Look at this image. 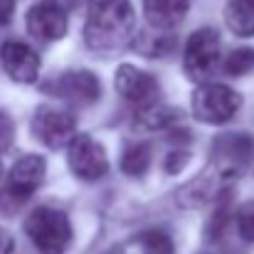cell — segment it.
Returning <instances> with one entry per match:
<instances>
[{"mask_svg":"<svg viewBox=\"0 0 254 254\" xmlns=\"http://www.w3.org/2000/svg\"><path fill=\"white\" fill-rule=\"evenodd\" d=\"M210 173H212V170H207V173H202L200 178L190 180V183L180 190L178 202L185 205V207H200V205H205V202L215 195V180H212Z\"/></svg>","mask_w":254,"mask_h":254,"instance_id":"cell-15","label":"cell"},{"mask_svg":"<svg viewBox=\"0 0 254 254\" xmlns=\"http://www.w3.org/2000/svg\"><path fill=\"white\" fill-rule=\"evenodd\" d=\"M12 138H15V124L5 111H0V151L7 148L12 143Z\"/></svg>","mask_w":254,"mask_h":254,"instance_id":"cell-21","label":"cell"},{"mask_svg":"<svg viewBox=\"0 0 254 254\" xmlns=\"http://www.w3.org/2000/svg\"><path fill=\"white\" fill-rule=\"evenodd\" d=\"M27 30L42 42H55L67 35V12L57 0H42L27 12Z\"/></svg>","mask_w":254,"mask_h":254,"instance_id":"cell-11","label":"cell"},{"mask_svg":"<svg viewBox=\"0 0 254 254\" xmlns=\"http://www.w3.org/2000/svg\"><path fill=\"white\" fill-rule=\"evenodd\" d=\"M237 230H240V237L254 242V200L245 202L240 210H237Z\"/></svg>","mask_w":254,"mask_h":254,"instance_id":"cell-20","label":"cell"},{"mask_svg":"<svg viewBox=\"0 0 254 254\" xmlns=\"http://www.w3.org/2000/svg\"><path fill=\"white\" fill-rule=\"evenodd\" d=\"M114 84H116V91L133 106H153L158 101V82L153 74L148 72H141L138 67L133 64H121L116 69V77H114Z\"/></svg>","mask_w":254,"mask_h":254,"instance_id":"cell-9","label":"cell"},{"mask_svg":"<svg viewBox=\"0 0 254 254\" xmlns=\"http://www.w3.org/2000/svg\"><path fill=\"white\" fill-rule=\"evenodd\" d=\"M242 106V96L225 84H202L192 94V114L205 124H225Z\"/></svg>","mask_w":254,"mask_h":254,"instance_id":"cell-5","label":"cell"},{"mask_svg":"<svg viewBox=\"0 0 254 254\" xmlns=\"http://www.w3.org/2000/svg\"><path fill=\"white\" fill-rule=\"evenodd\" d=\"M45 158L42 156H25L20 158L10 173H7V188H5V200L7 205L2 207L7 215H12L45 180Z\"/></svg>","mask_w":254,"mask_h":254,"instance_id":"cell-6","label":"cell"},{"mask_svg":"<svg viewBox=\"0 0 254 254\" xmlns=\"http://www.w3.org/2000/svg\"><path fill=\"white\" fill-rule=\"evenodd\" d=\"M254 161V138L250 133H222L212 143V170L220 178H237Z\"/></svg>","mask_w":254,"mask_h":254,"instance_id":"cell-3","label":"cell"},{"mask_svg":"<svg viewBox=\"0 0 254 254\" xmlns=\"http://www.w3.org/2000/svg\"><path fill=\"white\" fill-rule=\"evenodd\" d=\"M143 10H146V20L153 27L168 30L188 15L190 0H143Z\"/></svg>","mask_w":254,"mask_h":254,"instance_id":"cell-13","label":"cell"},{"mask_svg":"<svg viewBox=\"0 0 254 254\" xmlns=\"http://www.w3.org/2000/svg\"><path fill=\"white\" fill-rule=\"evenodd\" d=\"M170 47H173V40L163 42V37H156V40H151V42H141V50H143L148 57H158V55L168 52Z\"/></svg>","mask_w":254,"mask_h":254,"instance_id":"cell-22","label":"cell"},{"mask_svg":"<svg viewBox=\"0 0 254 254\" xmlns=\"http://www.w3.org/2000/svg\"><path fill=\"white\" fill-rule=\"evenodd\" d=\"M0 60L5 67V74L17 84H32L40 77V57L37 52L17 40L0 45Z\"/></svg>","mask_w":254,"mask_h":254,"instance_id":"cell-10","label":"cell"},{"mask_svg":"<svg viewBox=\"0 0 254 254\" xmlns=\"http://www.w3.org/2000/svg\"><path fill=\"white\" fill-rule=\"evenodd\" d=\"M0 175H2V166H0Z\"/></svg>","mask_w":254,"mask_h":254,"instance_id":"cell-26","label":"cell"},{"mask_svg":"<svg viewBox=\"0 0 254 254\" xmlns=\"http://www.w3.org/2000/svg\"><path fill=\"white\" fill-rule=\"evenodd\" d=\"M180 121V111L178 109H161V106H146L138 111L136 116V128L143 131H161V128H173Z\"/></svg>","mask_w":254,"mask_h":254,"instance_id":"cell-16","label":"cell"},{"mask_svg":"<svg viewBox=\"0 0 254 254\" xmlns=\"http://www.w3.org/2000/svg\"><path fill=\"white\" fill-rule=\"evenodd\" d=\"M151 166V146L148 143H131L121 153V170L131 178L143 175Z\"/></svg>","mask_w":254,"mask_h":254,"instance_id":"cell-17","label":"cell"},{"mask_svg":"<svg viewBox=\"0 0 254 254\" xmlns=\"http://www.w3.org/2000/svg\"><path fill=\"white\" fill-rule=\"evenodd\" d=\"M220 64V35L212 27H202L197 32H192L185 42V52H183V67L185 74L195 82L207 79L215 67Z\"/></svg>","mask_w":254,"mask_h":254,"instance_id":"cell-4","label":"cell"},{"mask_svg":"<svg viewBox=\"0 0 254 254\" xmlns=\"http://www.w3.org/2000/svg\"><path fill=\"white\" fill-rule=\"evenodd\" d=\"M69 168L82 180H99V178H104L106 170H109V161H106L104 146L96 143L86 133H77L69 141Z\"/></svg>","mask_w":254,"mask_h":254,"instance_id":"cell-8","label":"cell"},{"mask_svg":"<svg viewBox=\"0 0 254 254\" xmlns=\"http://www.w3.org/2000/svg\"><path fill=\"white\" fill-rule=\"evenodd\" d=\"M12 12H15V0H0V27L10 22Z\"/></svg>","mask_w":254,"mask_h":254,"instance_id":"cell-24","label":"cell"},{"mask_svg":"<svg viewBox=\"0 0 254 254\" xmlns=\"http://www.w3.org/2000/svg\"><path fill=\"white\" fill-rule=\"evenodd\" d=\"M136 15L131 0H89L84 40L96 52L119 50L133 32Z\"/></svg>","mask_w":254,"mask_h":254,"instance_id":"cell-1","label":"cell"},{"mask_svg":"<svg viewBox=\"0 0 254 254\" xmlns=\"http://www.w3.org/2000/svg\"><path fill=\"white\" fill-rule=\"evenodd\" d=\"M188 163V156H185V151H175V153H170L168 161H166V168L168 173H175L178 168H183Z\"/></svg>","mask_w":254,"mask_h":254,"instance_id":"cell-23","label":"cell"},{"mask_svg":"<svg viewBox=\"0 0 254 254\" xmlns=\"http://www.w3.org/2000/svg\"><path fill=\"white\" fill-rule=\"evenodd\" d=\"M12 247H15V242H12L10 232H5V230L0 227V254H10Z\"/></svg>","mask_w":254,"mask_h":254,"instance_id":"cell-25","label":"cell"},{"mask_svg":"<svg viewBox=\"0 0 254 254\" xmlns=\"http://www.w3.org/2000/svg\"><path fill=\"white\" fill-rule=\"evenodd\" d=\"M222 67H225V72L230 77H245V74H250V72H254V50L242 47V50L230 52Z\"/></svg>","mask_w":254,"mask_h":254,"instance_id":"cell-19","label":"cell"},{"mask_svg":"<svg viewBox=\"0 0 254 254\" xmlns=\"http://www.w3.org/2000/svg\"><path fill=\"white\" fill-rule=\"evenodd\" d=\"M25 232L40 254H64L74 237L69 217L55 207L32 210L25 220Z\"/></svg>","mask_w":254,"mask_h":254,"instance_id":"cell-2","label":"cell"},{"mask_svg":"<svg viewBox=\"0 0 254 254\" xmlns=\"http://www.w3.org/2000/svg\"><path fill=\"white\" fill-rule=\"evenodd\" d=\"M227 27L240 37L254 35V0H230L225 10Z\"/></svg>","mask_w":254,"mask_h":254,"instance_id":"cell-14","label":"cell"},{"mask_svg":"<svg viewBox=\"0 0 254 254\" xmlns=\"http://www.w3.org/2000/svg\"><path fill=\"white\" fill-rule=\"evenodd\" d=\"M50 89L57 96H62L67 101H74V104H82V106L94 104L101 94L99 79L91 72H67L55 84H50Z\"/></svg>","mask_w":254,"mask_h":254,"instance_id":"cell-12","label":"cell"},{"mask_svg":"<svg viewBox=\"0 0 254 254\" xmlns=\"http://www.w3.org/2000/svg\"><path fill=\"white\" fill-rule=\"evenodd\" d=\"M136 245L141 254H175V245L163 230H146L143 235H138Z\"/></svg>","mask_w":254,"mask_h":254,"instance_id":"cell-18","label":"cell"},{"mask_svg":"<svg viewBox=\"0 0 254 254\" xmlns=\"http://www.w3.org/2000/svg\"><path fill=\"white\" fill-rule=\"evenodd\" d=\"M74 128L77 121L72 114L62 111V109H52V106H40L32 116V133L40 143L50 146V148H60L67 141L74 138Z\"/></svg>","mask_w":254,"mask_h":254,"instance_id":"cell-7","label":"cell"}]
</instances>
